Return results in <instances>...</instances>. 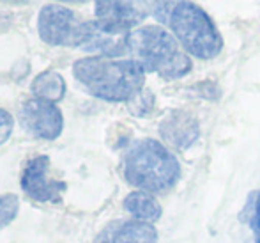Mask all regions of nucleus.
Returning <instances> with one entry per match:
<instances>
[{
  "instance_id": "obj_1",
  "label": "nucleus",
  "mask_w": 260,
  "mask_h": 243,
  "mask_svg": "<svg viewBox=\"0 0 260 243\" xmlns=\"http://www.w3.org/2000/svg\"><path fill=\"white\" fill-rule=\"evenodd\" d=\"M73 75L92 96L112 103H129L145 86V69L133 59L85 57L75 62Z\"/></svg>"
},
{
  "instance_id": "obj_2",
  "label": "nucleus",
  "mask_w": 260,
  "mask_h": 243,
  "mask_svg": "<svg viewBox=\"0 0 260 243\" xmlns=\"http://www.w3.org/2000/svg\"><path fill=\"white\" fill-rule=\"evenodd\" d=\"M127 53L145 73H156L165 80H179L193 68L191 57L184 51L174 34L161 25H145L131 31L126 38Z\"/></svg>"
},
{
  "instance_id": "obj_3",
  "label": "nucleus",
  "mask_w": 260,
  "mask_h": 243,
  "mask_svg": "<svg viewBox=\"0 0 260 243\" xmlns=\"http://www.w3.org/2000/svg\"><path fill=\"white\" fill-rule=\"evenodd\" d=\"M124 179L149 194H165L181 179V164L165 144L142 139L131 144L122 160Z\"/></svg>"
},
{
  "instance_id": "obj_4",
  "label": "nucleus",
  "mask_w": 260,
  "mask_h": 243,
  "mask_svg": "<svg viewBox=\"0 0 260 243\" xmlns=\"http://www.w3.org/2000/svg\"><path fill=\"white\" fill-rule=\"evenodd\" d=\"M168 25L179 45L200 61L216 59L223 50V38L206 11L191 0H179L170 14Z\"/></svg>"
},
{
  "instance_id": "obj_5",
  "label": "nucleus",
  "mask_w": 260,
  "mask_h": 243,
  "mask_svg": "<svg viewBox=\"0 0 260 243\" xmlns=\"http://www.w3.org/2000/svg\"><path fill=\"white\" fill-rule=\"evenodd\" d=\"M82 23L71 9L58 4H48L39 11V38L52 46H76Z\"/></svg>"
},
{
  "instance_id": "obj_6",
  "label": "nucleus",
  "mask_w": 260,
  "mask_h": 243,
  "mask_svg": "<svg viewBox=\"0 0 260 243\" xmlns=\"http://www.w3.org/2000/svg\"><path fill=\"white\" fill-rule=\"evenodd\" d=\"M94 21L113 36H127L147 16V13L131 0H94Z\"/></svg>"
},
{
  "instance_id": "obj_7",
  "label": "nucleus",
  "mask_w": 260,
  "mask_h": 243,
  "mask_svg": "<svg viewBox=\"0 0 260 243\" xmlns=\"http://www.w3.org/2000/svg\"><path fill=\"white\" fill-rule=\"evenodd\" d=\"M20 119L28 133L45 141H55L64 128V117L58 106L39 98L28 99L21 105Z\"/></svg>"
},
{
  "instance_id": "obj_8",
  "label": "nucleus",
  "mask_w": 260,
  "mask_h": 243,
  "mask_svg": "<svg viewBox=\"0 0 260 243\" xmlns=\"http://www.w3.org/2000/svg\"><path fill=\"white\" fill-rule=\"evenodd\" d=\"M50 158L36 156L27 161L21 174V188L30 199L38 202H60L68 185L48 178Z\"/></svg>"
},
{
  "instance_id": "obj_9",
  "label": "nucleus",
  "mask_w": 260,
  "mask_h": 243,
  "mask_svg": "<svg viewBox=\"0 0 260 243\" xmlns=\"http://www.w3.org/2000/svg\"><path fill=\"white\" fill-rule=\"evenodd\" d=\"M159 135L174 149H189L200 137V123L188 110H172L159 123Z\"/></svg>"
},
{
  "instance_id": "obj_10",
  "label": "nucleus",
  "mask_w": 260,
  "mask_h": 243,
  "mask_svg": "<svg viewBox=\"0 0 260 243\" xmlns=\"http://www.w3.org/2000/svg\"><path fill=\"white\" fill-rule=\"evenodd\" d=\"M94 243H157V231L152 224L137 219L115 220L98 234Z\"/></svg>"
},
{
  "instance_id": "obj_11",
  "label": "nucleus",
  "mask_w": 260,
  "mask_h": 243,
  "mask_svg": "<svg viewBox=\"0 0 260 243\" xmlns=\"http://www.w3.org/2000/svg\"><path fill=\"white\" fill-rule=\"evenodd\" d=\"M124 209L133 219L149 224L157 222L163 215V208L157 202L154 194L144 192V190H135V192L127 194L124 199Z\"/></svg>"
},
{
  "instance_id": "obj_12",
  "label": "nucleus",
  "mask_w": 260,
  "mask_h": 243,
  "mask_svg": "<svg viewBox=\"0 0 260 243\" xmlns=\"http://www.w3.org/2000/svg\"><path fill=\"white\" fill-rule=\"evenodd\" d=\"M32 93L36 98L46 101H60L66 94V82L57 71H45L38 75L32 82Z\"/></svg>"
},
{
  "instance_id": "obj_13",
  "label": "nucleus",
  "mask_w": 260,
  "mask_h": 243,
  "mask_svg": "<svg viewBox=\"0 0 260 243\" xmlns=\"http://www.w3.org/2000/svg\"><path fill=\"white\" fill-rule=\"evenodd\" d=\"M241 222L246 224L253 233H260V190L248 195L244 208L239 215Z\"/></svg>"
},
{
  "instance_id": "obj_14",
  "label": "nucleus",
  "mask_w": 260,
  "mask_h": 243,
  "mask_svg": "<svg viewBox=\"0 0 260 243\" xmlns=\"http://www.w3.org/2000/svg\"><path fill=\"white\" fill-rule=\"evenodd\" d=\"M20 201L14 194L0 195V227H6L16 219Z\"/></svg>"
},
{
  "instance_id": "obj_15",
  "label": "nucleus",
  "mask_w": 260,
  "mask_h": 243,
  "mask_svg": "<svg viewBox=\"0 0 260 243\" xmlns=\"http://www.w3.org/2000/svg\"><path fill=\"white\" fill-rule=\"evenodd\" d=\"M127 105H129V112L133 114V116L144 117V116H147V114H151L152 109H154V94H152L151 91L144 89L131 99Z\"/></svg>"
},
{
  "instance_id": "obj_16",
  "label": "nucleus",
  "mask_w": 260,
  "mask_h": 243,
  "mask_svg": "<svg viewBox=\"0 0 260 243\" xmlns=\"http://www.w3.org/2000/svg\"><path fill=\"white\" fill-rule=\"evenodd\" d=\"M191 91L197 94V96H200L204 99H211V101L219 99V94H221L218 84H214L212 80H204V82L195 84V86L191 87Z\"/></svg>"
},
{
  "instance_id": "obj_17",
  "label": "nucleus",
  "mask_w": 260,
  "mask_h": 243,
  "mask_svg": "<svg viewBox=\"0 0 260 243\" xmlns=\"http://www.w3.org/2000/svg\"><path fill=\"white\" fill-rule=\"evenodd\" d=\"M13 126H14V121H13V117H11V114L7 112V110L0 109V146L11 137Z\"/></svg>"
},
{
  "instance_id": "obj_18",
  "label": "nucleus",
  "mask_w": 260,
  "mask_h": 243,
  "mask_svg": "<svg viewBox=\"0 0 260 243\" xmlns=\"http://www.w3.org/2000/svg\"><path fill=\"white\" fill-rule=\"evenodd\" d=\"M58 2H85V0H58Z\"/></svg>"
},
{
  "instance_id": "obj_19",
  "label": "nucleus",
  "mask_w": 260,
  "mask_h": 243,
  "mask_svg": "<svg viewBox=\"0 0 260 243\" xmlns=\"http://www.w3.org/2000/svg\"><path fill=\"white\" fill-rule=\"evenodd\" d=\"M255 243H260V233H258V236H257V240H255Z\"/></svg>"
}]
</instances>
